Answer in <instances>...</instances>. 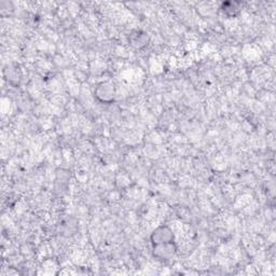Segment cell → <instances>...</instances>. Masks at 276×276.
Returning <instances> with one entry per match:
<instances>
[{
	"instance_id": "1",
	"label": "cell",
	"mask_w": 276,
	"mask_h": 276,
	"mask_svg": "<svg viewBox=\"0 0 276 276\" xmlns=\"http://www.w3.org/2000/svg\"><path fill=\"white\" fill-rule=\"evenodd\" d=\"M174 240L173 231L168 227L162 226L155 229L152 235H151V241H152L153 245L165 244V243H170Z\"/></svg>"
},
{
	"instance_id": "2",
	"label": "cell",
	"mask_w": 276,
	"mask_h": 276,
	"mask_svg": "<svg viewBox=\"0 0 276 276\" xmlns=\"http://www.w3.org/2000/svg\"><path fill=\"white\" fill-rule=\"evenodd\" d=\"M175 251L176 248L173 242L165 243V244L154 245V256L163 260L172 258L175 254Z\"/></svg>"
}]
</instances>
